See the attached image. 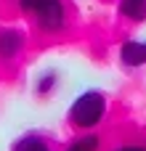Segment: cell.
I'll list each match as a JSON object with an SVG mask.
<instances>
[{
  "label": "cell",
  "mask_w": 146,
  "mask_h": 151,
  "mask_svg": "<svg viewBox=\"0 0 146 151\" xmlns=\"http://www.w3.org/2000/svg\"><path fill=\"white\" fill-rule=\"evenodd\" d=\"M104 114H106V98H104L98 90L82 93V96L72 104V109H69V119H72L77 127H82V130L96 127V125L104 119Z\"/></svg>",
  "instance_id": "1"
},
{
  "label": "cell",
  "mask_w": 146,
  "mask_h": 151,
  "mask_svg": "<svg viewBox=\"0 0 146 151\" xmlns=\"http://www.w3.org/2000/svg\"><path fill=\"white\" fill-rule=\"evenodd\" d=\"M19 11L35 16L37 27L45 32H56L64 27V5L61 0H16Z\"/></svg>",
  "instance_id": "2"
},
{
  "label": "cell",
  "mask_w": 146,
  "mask_h": 151,
  "mask_svg": "<svg viewBox=\"0 0 146 151\" xmlns=\"http://www.w3.org/2000/svg\"><path fill=\"white\" fill-rule=\"evenodd\" d=\"M24 45V35L19 29H0V58H13Z\"/></svg>",
  "instance_id": "3"
},
{
  "label": "cell",
  "mask_w": 146,
  "mask_h": 151,
  "mask_svg": "<svg viewBox=\"0 0 146 151\" xmlns=\"http://www.w3.org/2000/svg\"><path fill=\"white\" fill-rule=\"evenodd\" d=\"M120 58H122L125 66H141V64H146V42L128 40L120 48Z\"/></svg>",
  "instance_id": "4"
},
{
  "label": "cell",
  "mask_w": 146,
  "mask_h": 151,
  "mask_svg": "<svg viewBox=\"0 0 146 151\" xmlns=\"http://www.w3.org/2000/svg\"><path fill=\"white\" fill-rule=\"evenodd\" d=\"M11 151H51V146H48V141H45L43 135L27 133V135H21V138L13 141Z\"/></svg>",
  "instance_id": "5"
},
{
  "label": "cell",
  "mask_w": 146,
  "mask_h": 151,
  "mask_svg": "<svg viewBox=\"0 0 146 151\" xmlns=\"http://www.w3.org/2000/svg\"><path fill=\"white\" fill-rule=\"evenodd\" d=\"M120 11H122V16L138 21V19L146 16V0H122L120 3Z\"/></svg>",
  "instance_id": "6"
},
{
  "label": "cell",
  "mask_w": 146,
  "mask_h": 151,
  "mask_svg": "<svg viewBox=\"0 0 146 151\" xmlns=\"http://www.w3.org/2000/svg\"><path fill=\"white\" fill-rule=\"evenodd\" d=\"M98 146H101L98 135H82V138H77L66 151H98Z\"/></svg>",
  "instance_id": "7"
},
{
  "label": "cell",
  "mask_w": 146,
  "mask_h": 151,
  "mask_svg": "<svg viewBox=\"0 0 146 151\" xmlns=\"http://www.w3.org/2000/svg\"><path fill=\"white\" fill-rule=\"evenodd\" d=\"M114 151H146L144 146H120V149H114Z\"/></svg>",
  "instance_id": "8"
}]
</instances>
